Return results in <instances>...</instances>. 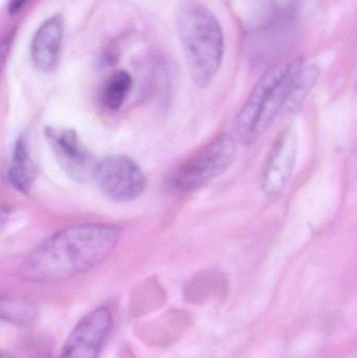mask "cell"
I'll list each match as a JSON object with an SVG mask.
<instances>
[{
  "label": "cell",
  "instance_id": "6da1fadb",
  "mask_svg": "<svg viewBox=\"0 0 357 358\" xmlns=\"http://www.w3.org/2000/svg\"><path fill=\"white\" fill-rule=\"evenodd\" d=\"M122 237L111 224H81L57 231L23 261L19 277L31 283H57L83 275L104 263Z\"/></svg>",
  "mask_w": 357,
  "mask_h": 358
},
{
  "label": "cell",
  "instance_id": "7a4b0ae2",
  "mask_svg": "<svg viewBox=\"0 0 357 358\" xmlns=\"http://www.w3.org/2000/svg\"><path fill=\"white\" fill-rule=\"evenodd\" d=\"M318 66L296 60L268 69L256 84L234 123L236 141L251 145L272 125L282 109H296L319 78Z\"/></svg>",
  "mask_w": 357,
  "mask_h": 358
},
{
  "label": "cell",
  "instance_id": "3957f363",
  "mask_svg": "<svg viewBox=\"0 0 357 358\" xmlns=\"http://www.w3.org/2000/svg\"><path fill=\"white\" fill-rule=\"evenodd\" d=\"M175 23L191 80L197 87H207L224 59V37L219 21L201 2L184 0L176 10Z\"/></svg>",
  "mask_w": 357,
  "mask_h": 358
},
{
  "label": "cell",
  "instance_id": "277c9868",
  "mask_svg": "<svg viewBox=\"0 0 357 358\" xmlns=\"http://www.w3.org/2000/svg\"><path fill=\"white\" fill-rule=\"evenodd\" d=\"M237 153V141L222 134L180 164L169 179L174 191L188 193L221 176L232 165Z\"/></svg>",
  "mask_w": 357,
  "mask_h": 358
},
{
  "label": "cell",
  "instance_id": "5b68a950",
  "mask_svg": "<svg viewBox=\"0 0 357 358\" xmlns=\"http://www.w3.org/2000/svg\"><path fill=\"white\" fill-rule=\"evenodd\" d=\"M94 178L103 194L117 202L138 199L147 187L144 172L125 155H112L103 159L96 165Z\"/></svg>",
  "mask_w": 357,
  "mask_h": 358
},
{
  "label": "cell",
  "instance_id": "8992f818",
  "mask_svg": "<svg viewBox=\"0 0 357 358\" xmlns=\"http://www.w3.org/2000/svg\"><path fill=\"white\" fill-rule=\"evenodd\" d=\"M112 313L100 306L82 317L71 330L59 358H99L112 328Z\"/></svg>",
  "mask_w": 357,
  "mask_h": 358
},
{
  "label": "cell",
  "instance_id": "52a82bcc",
  "mask_svg": "<svg viewBox=\"0 0 357 358\" xmlns=\"http://www.w3.org/2000/svg\"><path fill=\"white\" fill-rule=\"evenodd\" d=\"M298 136L293 128H287L277 138L262 170L261 187L270 197L279 195L293 174L298 153Z\"/></svg>",
  "mask_w": 357,
  "mask_h": 358
},
{
  "label": "cell",
  "instance_id": "ba28073f",
  "mask_svg": "<svg viewBox=\"0 0 357 358\" xmlns=\"http://www.w3.org/2000/svg\"><path fill=\"white\" fill-rule=\"evenodd\" d=\"M46 140L56 153L63 169L78 180L94 178V168L92 155L80 142L78 134L73 129L46 128Z\"/></svg>",
  "mask_w": 357,
  "mask_h": 358
},
{
  "label": "cell",
  "instance_id": "9c48e42d",
  "mask_svg": "<svg viewBox=\"0 0 357 358\" xmlns=\"http://www.w3.org/2000/svg\"><path fill=\"white\" fill-rule=\"evenodd\" d=\"M64 34V21L61 15L46 19L34 35L31 59L39 71H50L56 67Z\"/></svg>",
  "mask_w": 357,
  "mask_h": 358
},
{
  "label": "cell",
  "instance_id": "30bf717a",
  "mask_svg": "<svg viewBox=\"0 0 357 358\" xmlns=\"http://www.w3.org/2000/svg\"><path fill=\"white\" fill-rule=\"evenodd\" d=\"M36 166L29 155V147L24 138L17 141L13 151L8 179L13 187L22 194H27L33 187L36 179Z\"/></svg>",
  "mask_w": 357,
  "mask_h": 358
},
{
  "label": "cell",
  "instance_id": "8fae6325",
  "mask_svg": "<svg viewBox=\"0 0 357 358\" xmlns=\"http://www.w3.org/2000/svg\"><path fill=\"white\" fill-rule=\"evenodd\" d=\"M37 317L35 303L19 294H0V320L19 327L31 325Z\"/></svg>",
  "mask_w": 357,
  "mask_h": 358
},
{
  "label": "cell",
  "instance_id": "7c38bea8",
  "mask_svg": "<svg viewBox=\"0 0 357 358\" xmlns=\"http://www.w3.org/2000/svg\"><path fill=\"white\" fill-rule=\"evenodd\" d=\"M132 87V77L126 71L113 73L107 82L102 94V102L106 108L117 111L123 106Z\"/></svg>",
  "mask_w": 357,
  "mask_h": 358
},
{
  "label": "cell",
  "instance_id": "4fadbf2b",
  "mask_svg": "<svg viewBox=\"0 0 357 358\" xmlns=\"http://www.w3.org/2000/svg\"><path fill=\"white\" fill-rule=\"evenodd\" d=\"M27 1L29 0H10V2H8V13L12 15L16 14L24 6Z\"/></svg>",
  "mask_w": 357,
  "mask_h": 358
},
{
  "label": "cell",
  "instance_id": "5bb4252c",
  "mask_svg": "<svg viewBox=\"0 0 357 358\" xmlns=\"http://www.w3.org/2000/svg\"><path fill=\"white\" fill-rule=\"evenodd\" d=\"M6 218H8V210L0 203V229H2L4 223H6Z\"/></svg>",
  "mask_w": 357,
  "mask_h": 358
},
{
  "label": "cell",
  "instance_id": "9a60e30c",
  "mask_svg": "<svg viewBox=\"0 0 357 358\" xmlns=\"http://www.w3.org/2000/svg\"><path fill=\"white\" fill-rule=\"evenodd\" d=\"M0 358H14L12 353L8 352V351L0 350Z\"/></svg>",
  "mask_w": 357,
  "mask_h": 358
}]
</instances>
